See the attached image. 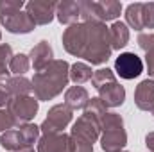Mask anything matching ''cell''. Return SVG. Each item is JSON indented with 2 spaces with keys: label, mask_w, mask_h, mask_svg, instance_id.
Listing matches in <instances>:
<instances>
[{
  "label": "cell",
  "mask_w": 154,
  "mask_h": 152,
  "mask_svg": "<svg viewBox=\"0 0 154 152\" xmlns=\"http://www.w3.org/2000/svg\"><path fill=\"white\" fill-rule=\"evenodd\" d=\"M63 47L70 56L82 57L90 65H104L111 57L109 27L102 22H79L65 29Z\"/></svg>",
  "instance_id": "obj_1"
},
{
  "label": "cell",
  "mask_w": 154,
  "mask_h": 152,
  "mask_svg": "<svg viewBox=\"0 0 154 152\" xmlns=\"http://www.w3.org/2000/svg\"><path fill=\"white\" fill-rule=\"evenodd\" d=\"M70 65L65 59H54L45 70L36 72L32 77V91L39 102H48L56 99L68 86Z\"/></svg>",
  "instance_id": "obj_2"
},
{
  "label": "cell",
  "mask_w": 154,
  "mask_h": 152,
  "mask_svg": "<svg viewBox=\"0 0 154 152\" xmlns=\"http://www.w3.org/2000/svg\"><path fill=\"white\" fill-rule=\"evenodd\" d=\"M0 23L13 34H29L36 27L23 0H0Z\"/></svg>",
  "instance_id": "obj_3"
},
{
  "label": "cell",
  "mask_w": 154,
  "mask_h": 152,
  "mask_svg": "<svg viewBox=\"0 0 154 152\" xmlns=\"http://www.w3.org/2000/svg\"><path fill=\"white\" fill-rule=\"evenodd\" d=\"M100 147L104 152H122L127 145V132L124 118L118 113L108 111L100 118Z\"/></svg>",
  "instance_id": "obj_4"
},
{
  "label": "cell",
  "mask_w": 154,
  "mask_h": 152,
  "mask_svg": "<svg viewBox=\"0 0 154 152\" xmlns=\"http://www.w3.org/2000/svg\"><path fill=\"white\" fill-rule=\"evenodd\" d=\"M72 116H74V111L66 104L52 106L47 113V118L39 125L41 134H59V132H63L68 127V123L72 122Z\"/></svg>",
  "instance_id": "obj_5"
},
{
  "label": "cell",
  "mask_w": 154,
  "mask_h": 152,
  "mask_svg": "<svg viewBox=\"0 0 154 152\" xmlns=\"http://www.w3.org/2000/svg\"><path fill=\"white\" fill-rule=\"evenodd\" d=\"M39 109V100L32 95H25V97H13L7 111L11 113L14 123L20 127L22 123H29Z\"/></svg>",
  "instance_id": "obj_6"
},
{
  "label": "cell",
  "mask_w": 154,
  "mask_h": 152,
  "mask_svg": "<svg viewBox=\"0 0 154 152\" xmlns=\"http://www.w3.org/2000/svg\"><path fill=\"white\" fill-rule=\"evenodd\" d=\"M115 72L125 81L136 79L143 72V61L134 52H122L115 59Z\"/></svg>",
  "instance_id": "obj_7"
},
{
  "label": "cell",
  "mask_w": 154,
  "mask_h": 152,
  "mask_svg": "<svg viewBox=\"0 0 154 152\" xmlns=\"http://www.w3.org/2000/svg\"><path fill=\"white\" fill-rule=\"evenodd\" d=\"M56 5L57 2L52 0H31L25 4V11L36 25H48L56 18Z\"/></svg>",
  "instance_id": "obj_8"
},
{
  "label": "cell",
  "mask_w": 154,
  "mask_h": 152,
  "mask_svg": "<svg viewBox=\"0 0 154 152\" xmlns=\"http://www.w3.org/2000/svg\"><path fill=\"white\" fill-rule=\"evenodd\" d=\"M100 120L99 118H93V116H88V114H81L74 122L72 125V136H79L90 143H95L97 140H100Z\"/></svg>",
  "instance_id": "obj_9"
},
{
  "label": "cell",
  "mask_w": 154,
  "mask_h": 152,
  "mask_svg": "<svg viewBox=\"0 0 154 152\" xmlns=\"http://www.w3.org/2000/svg\"><path fill=\"white\" fill-rule=\"evenodd\" d=\"M29 59H31V66L34 68V72L45 70L54 61V50L48 45V41H39L38 45H34L29 52Z\"/></svg>",
  "instance_id": "obj_10"
},
{
  "label": "cell",
  "mask_w": 154,
  "mask_h": 152,
  "mask_svg": "<svg viewBox=\"0 0 154 152\" xmlns=\"http://www.w3.org/2000/svg\"><path fill=\"white\" fill-rule=\"evenodd\" d=\"M70 134H41L38 140L36 152H68Z\"/></svg>",
  "instance_id": "obj_11"
},
{
  "label": "cell",
  "mask_w": 154,
  "mask_h": 152,
  "mask_svg": "<svg viewBox=\"0 0 154 152\" xmlns=\"http://www.w3.org/2000/svg\"><path fill=\"white\" fill-rule=\"evenodd\" d=\"M97 91H99V99L106 104V108H118L125 100V90L118 81H113V82L99 88Z\"/></svg>",
  "instance_id": "obj_12"
},
{
  "label": "cell",
  "mask_w": 154,
  "mask_h": 152,
  "mask_svg": "<svg viewBox=\"0 0 154 152\" xmlns=\"http://www.w3.org/2000/svg\"><path fill=\"white\" fill-rule=\"evenodd\" d=\"M134 104L142 111H154V81L143 79L134 90Z\"/></svg>",
  "instance_id": "obj_13"
},
{
  "label": "cell",
  "mask_w": 154,
  "mask_h": 152,
  "mask_svg": "<svg viewBox=\"0 0 154 152\" xmlns=\"http://www.w3.org/2000/svg\"><path fill=\"white\" fill-rule=\"evenodd\" d=\"M56 18L63 25H74L81 20V5L75 0H61L56 5Z\"/></svg>",
  "instance_id": "obj_14"
},
{
  "label": "cell",
  "mask_w": 154,
  "mask_h": 152,
  "mask_svg": "<svg viewBox=\"0 0 154 152\" xmlns=\"http://www.w3.org/2000/svg\"><path fill=\"white\" fill-rule=\"evenodd\" d=\"M90 100V95H88V90L84 86H70L66 91H65V104L72 109V111H77V109H84L86 104Z\"/></svg>",
  "instance_id": "obj_15"
},
{
  "label": "cell",
  "mask_w": 154,
  "mask_h": 152,
  "mask_svg": "<svg viewBox=\"0 0 154 152\" xmlns=\"http://www.w3.org/2000/svg\"><path fill=\"white\" fill-rule=\"evenodd\" d=\"M109 41L113 50L124 48L129 43V27L124 22H113L109 27Z\"/></svg>",
  "instance_id": "obj_16"
},
{
  "label": "cell",
  "mask_w": 154,
  "mask_h": 152,
  "mask_svg": "<svg viewBox=\"0 0 154 152\" xmlns=\"http://www.w3.org/2000/svg\"><path fill=\"white\" fill-rule=\"evenodd\" d=\"M125 25L134 31H143V4H129L125 9Z\"/></svg>",
  "instance_id": "obj_17"
},
{
  "label": "cell",
  "mask_w": 154,
  "mask_h": 152,
  "mask_svg": "<svg viewBox=\"0 0 154 152\" xmlns=\"http://www.w3.org/2000/svg\"><path fill=\"white\" fill-rule=\"evenodd\" d=\"M9 90L13 97H25L32 93V81H29L25 75H13L7 79Z\"/></svg>",
  "instance_id": "obj_18"
},
{
  "label": "cell",
  "mask_w": 154,
  "mask_h": 152,
  "mask_svg": "<svg viewBox=\"0 0 154 152\" xmlns=\"http://www.w3.org/2000/svg\"><path fill=\"white\" fill-rule=\"evenodd\" d=\"M18 134H20V141L23 147H32L34 143H38L39 136H41V131H39V125L36 123H22L18 129Z\"/></svg>",
  "instance_id": "obj_19"
},
{
  "label": "cell",
  "mask_w": 154,
  "mask_h": 152,
  "mask_svg": "<svg viewBox=\"0 0 154 152\" xmlns=\"http://www.w3.org/2000/svg\"><path fill=\"white\" fill-rule=\"evenodd\" d=\"M93 77V70L88 63H82V61H77L70 66V81L75 82V84H84L88 81H91Z\"/></svg>",
  "instance_id": "obj_20"
},
{
  "label": "cell",
  "mask_w": 154,
  "mask_h": 152,
  "mask_svg": "<svg viewBox=\"0 0 154 152\" xmlns=\"http://www.w3.org/2000/svg\"><path fill=\"white\" fill-rule=\"evenodd\" d=\"M0 147L4 150H9V152H16L20 149H23L22 141H20V134L16 129H9L5 132L0 134Z\"/></svg>",
  "instance_id": "obj_21"
},
{
  "label": "cell",
  "mask_w": 154,
  "mask_h": 152,
  "mask_svg": "<svg viewBox=\"0 0 154 152\" xmlns=\"http://www.w3.org/2000/svg\"><path fill=\"white\" fill-rule=\"evenodd\" d=\"M31 68V59L27 54H14L11 63H9V72L14 75H25V72H29Z\"/></svg>",
  "instance_id": "obj_22"
},
{
  "label": "cell",
  "mask_w": 154,
  "mask_h": 152,
  "mask_svg": "<svg viewBox=\"0 0 154 152\" xmlns=\"http://www.w3.org/2000/svg\"><path fill=\"white\" fill-rule=\"evenodd\" d=\"M13 48L7 43H0V79H9V63L13 59Z\"/></svg>",
  "instance_id": "obj_23"
},
{
  "label": "cell",
  "mask_w": 154,
  "mask_h": 152,
  "mask_svg": "<svg viewBox=\"0 0 154 152\" xmlns=\"http://www.w3.org/2000/svg\"><path fill=\"white\" fill-rule=\"evenodd\" d=\"M108 113V108L106 104L99 99V97H91L86 104V108L82 109V114H88V116H93V118H102V114Z\"/></svg>",
  "instance_id": "obj_24"
},
{
  "label": "cell",
  "mask_w": 154,
  "mask_h": 152,
  "mask_svg": "<svg viewBox=\"0 0 154 152\" xmlns=\"http://www.w3.org/2000/svg\"><path fill=\"white\" fill-rule=\"evenodd\" d=\"M113 81H116V77L111 68H99V70L93 72V77H91V84L97 90L106 86V84H109V82H113Z\"/></svg>",
  "instance_id": "obj_25"
},
{
  "label": "cell",
  "mask_w": 154,
  "mask_h": 152,
  "mask_svg": "<svg viewBox=\"0 0 154 152\" xmlns=\"http://www.w3.org/2000/svg\"><path fill=\"white\" fill-rule=\"evenodd\" d=\"M68 152H93V143L70 134V141H68Z\"/></svg>",
  "instance_id": "obj_26"
},
{
  "label": "cell",
  "mask_w": 154,
  "mask_h": 152,
  "mask_svg": "<svg viewBox=\"0 0 154 152\" xmlns=\"http://www.w3.org/2000/svg\"><path fill=\"white\" fill-rule=\"evenodd\" d=\"M11 99H13V95H11L7 79H0V109H7Z\"/></svg>",
  "instance_id": "obj_27"
},
{
  "label": "cell",
  "mask_w": 154,
  "mask_h": 152,
  "mask_svg": "<svg viewBox=\"0 0 154 152\" xmlns=\"http://www.w3.org/2000/svg\"><path fill=\"white\" fill-rule=\"evenodd\" d=\"M143 29H154V2L143 4Z\"/></svg>",
  "instance_id": "obj_28"
},
{
  "label": "cell",
  "mask_w": 154,
  "mask_h": 152,
  "mask_svg": "<svg viewBox=\"0 0 154 152\" xmlns=\"http://www.w3.org/2000/svg\"><path fill=\"white\" fill-rule=\"evenodd\" d=\"M138 45L143 52H149L154 48V32H140L138 36Z\"/></svg>",
  "instance_id": "obj_29"
},
{
  "label": "cell",
  "mask_w": 154,
  "mask_h": 152,
  "mask_svg": "<svg viewBox=\"0 0 154 152\" xmlns=\"http://www.w3.org/2000/svg\"><path fill=\"white\" fill-rule=\"evenodd\" d=\"M14 125H16V123H14L11 113H9L7 109H0V134L5 132V131H9V129H13Z\"/></svg>",
  "instance_id": "obj_30"
},
{
  "label": "cell",
  "mask_w": 154,
  "mask_h": 152,
  "mask_svg": "<svg viewBox=\"0 0 154 152\" xmlns=\"http://www.w3.org/2000/svg\"><path fill=\"white\" fill-rule=\"evenodd\" d=\"M145 65H147V72L149 75L154 77V48L145 52Z\"/></svg>",
  "instance_id": "obj_31"
},
{
  "label": "cell",
  "mask_w": 154,
  "mask_h": 152,
  "mask_svg": "<svg viewBox=\"0 0 154 152\" xmlns=\"http://www.w3.org/2000/svg\"><path fill=\"white\" fill-rule=\"evenodd\" d=\"M145 145H147L149 152H154V131L152 132H147V136H145Z\"/></svg>",
  "instance_id": "obj_32"
},
{
  "label": "cell",
  "mask_w": 154,
  "mask_h": 152,
  "mask_svg": "<svg viewBox=\"0 0 154 152\" xmlns=\"http://www.w3.org/2000/svg\"><path fill=\"white\" fill-rule=\"evenodd\" d=\"M16 152H36V150H34V147H23V149H20Z\"/></svg>",
  "instance_id": "obj_33"
},
{
  "label": "cell",
  "mask_w": 154,
  "mask_h": 152,
  "mask_svg": "<svg viewBox=\"0 0 154 152\" xmlns=\"http://www.w3.org/2000/svg\"><path fill=\"white\" fill-rule=\"evenodd\" d=\"M0 39H2V31H0Z\"/></svg>",
  "instance_id": "obj_34"
},
{
  "label": "cell",
  "mask_w": 154,
  "mask_h": 152,
  "mask_svg": "<svg viewBox=\"0 0 154 152\" xmlns=\"http://www.w3.org/2000/svg\"><path fill=\"white\" fill-rule=\"evenodd\" d=\"M122 152H127V150H122Z\"/></svg>",
  "instance_id": "obj_35"
},
{
  "label": "cell",
  "mask_w": 154,
  "mask_h": 152,
  "mask_svg": "<svg viewBox=\"0 0 154 152\" xmlns=\"http://www.w3.org/2000/svg\"><path fill=\"white\" fill-rule=\"evenodd\" d=\"M152 113H154V111H152Z\"/></svg>",
  "instance_id": "obj_36"
}]
</instances>
